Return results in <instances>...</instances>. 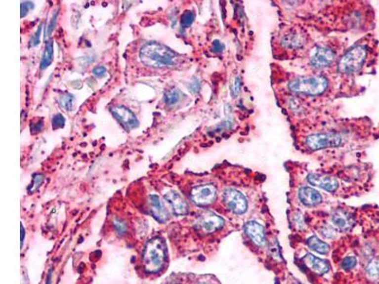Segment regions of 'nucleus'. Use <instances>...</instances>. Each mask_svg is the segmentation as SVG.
Wrapping results in <instances>:
<instances>
[{
    "label": "nucleus",
    "mask_w": 379,
    "mask_h": 284,
    "mask_svg": "<svg viewBox=\"0 0 379 284\" xmlns=\"http://www.w3.org/2000/svg\"><path fill=\"white\" fill-rule=\"evenodd\" d=\"M177 55L172 49L159 42H147L139 51L140 62L150 68H170L176 63Z\"/></svg>",
    "instance_id": "1"
},
{
    "label": "nucleus",
    "mask_w": 379,
    "mask_h": 284,
    "mask_svg": "<svg viewBox=\"0 0 379 284\" xmlns=\"http://www.w3.org/2000/svg\"><path fill=\"white\" fill-rule=\"evenodd\" d=\"M166 259V245L161 238H154L146 243L143 251V265L147 272H159Z\"/></svg>",
    "instance_id": "2"
},
{
    "label": "nucleus",
    "mask_w": 379,
    "mask_h": 284,
    "mask_svg": "<svg viewBox=\"0 0 379 284\" xmlns=\"http://www.w3.org/2000/svg\"><path fill=\"white\" fill-rule=\"evenodd\" d=\"M327 81L321 76L298 78L289 82V89L296 93H301L309 96L320 95L326 90Z\"/></svg>",
    "instance_id": "3"
},
{
    "label": "nucleus",
    "mask_w": 379,
    "mask_h": 284,
    "mask_svg": "<svg viewBox=\"0 0 379 284\" xmlns=\"http://www.w3.org/2000/svg\"><path fill=\"white\" fill-rule=\"evenodd\" d=\"M367 56V49L362 46L358 45L351 50H349L344 56L341 58L338 64V70L341 73H354L358 71L363 63L366 60Z\"/></svg>",
    "instance_id": "4"
},
{
    "label": "nucleus",
    "mask_w": 379,
    "mask_h": 284,
    "mask_svg": "<svg viewBox=\"0 0 379 284\" xmlns=\"http://www.w3.org/2000/svg\"><path fill=\"white\" fill-rule=\"evenodd\" d=\"M341 143V137L335 133H322L308 136L306 144L313 151L325 148L337 147Z\"/></svg>",
    "instance_id": "5"
},
{
    "label": "nucleus",
    "mask_w": 379,
    "mask_h": 284,
    "mask_svg": "<svg viewBox=\"0 0 379 284\" xmlns=\"http://www.w3.org/2000/svg\"><path fill=\"white\" fill-rule=\"evenodd\" d=\"M217 196L216 189L211 184H205L195 187L191 192V199L197 205L212 204Z\"/></svg>",
    "instance_id": "6"
},
{
    "label": "nucleus",
    "mask_w": 379,
    "mask_h": 284,
    "mask_svg": "<svg viewBox=\"0 0 379 284\" xmlns=\"http://www.w3.org/2000/svg\"><path fill=\"white\" fill-rule=\"evenodd\" d=\"M223 200L227 207L236 214H243L248 208V202L245 195L236 190H227L224 193Z\"/></svg>",
    "instance_id": "7"
},
{
    "label": "nucleus",
    "mask_w": 379,
    "mask_h": 284,
    "mask_svg": "<svg viewBox=\"0 0 379 284\" xmlns=\"http://www.w3.org/2000/svg\"><path fill=\"white\" fill-rule=\"evenodd\" d=\"M110 112L127 130H133L138 126V121L136 115L125 106L117 105L110 108Z\"/></svg>",
    "instance_id": "8"
},
{
    "label": "nucleus",
    "mask_w": 379,
    "mask_h": 284,
    "mask_svg": "<svg viewBox=\"0 0 379 284\" xmlns=\"http://www.w3.org/2000/svg\"><path fill=\"white\" fill-rule=\"evenodd\" d=\"M197 225L205 233H212L223 227L224 220L214 213L207 212L199 217Z\"/></svg>",
    "instance_id": "9"
},
{
    "label": "nucleus",
    "mask_w": 379,
    "mask_h": 284,
    "mask_svg": "<svg viewBox=\"0 0 379 284\" xmlns=\"http://www.w3.org/2000/svg\"><path fill=\"white\" fill-rule=\"evenodd\" d=\"M336 54L327 47L317 48L311 57V65L316 68H323L330 66L335 60Z\"/></svg>",
    "instance_id": "10"
},
{
    "label": "nucleus",
    "mask_w": 379,
    "mask_h": 284,
    "mask_svg": "<svg viewBox=\"0 0 379 284\" xmlns=\"http://www.w3.org/2000/svg\"><path fill=\"white\" fill-rule=\"evenodd\" d=\"M244 230H245V233L248 235V237L251 239L257 246L263 247L265 244L264 227L259 223L255 221L249 222L245 225Z\"/></svg>",
    "instance_id": "11"
},
{
    "label": "nucleus",
    "mask_w": 379,
    "mask_h": 284,
    "mask_svg": "<svg viewBox=\"0 0 379 284\" xmlns=\"http://www.w3.org/2000/svg\"><path fill=\"white\" fill-rule=\"evenodd\" d=\"M165 200L172 207V212L176 215H184L188 212V204L183 197L175 191H170L164 194Z\"/></svg>",
    "instance_id": "12"
},
{
    "label": "nucleus",
    "mask_w": 379,
    "mask_h": 284,
    "mask_svg": "<svg viewBox=\"0 0 379 284\" xmlns=\"http://www.w3.org/2000/svg\"><path fill=\"white\" fill-rule=\"evenodd\" d=\"M307 180L311 185L322 188L323 190L330 192V193L335 192L338 187L337 181L334 177L328 176V175L309 174L307 177Z\"/></svg>",
    "instance_id": "13"
},
{
    "label": "nucleus",
    "mask_w": 379,
    "mask_h": 284,
    "mask_svg": "<svg viewBox=\"0 0 379 284\" xmlns=\"http://www.w3.org/2000/svg\"><path fill=\"white\" fill-rule=\"evenodd\" d=\"M149 204L152 214L159 222L165 223L169 219L168 210L166 209L165 205L162 203L161 198L158 195L156 194L150 195Z\"/></svg>",
    "instance_id": "14"
},
{
    "label": "nucleus",
    "mask_w": 379,
    "mask_h": 284,
    "mask_svg": "<svg viewBox=\"0 0 379 284\" xmlns=\"http://www.w3.org/2000/svg\"><path fill=\"white\" fill-rule=\"evenodd\" d=\"M299 201L306 206L317 205L322 201L321 193L309 187H303L299 189Z\"/></svg>",
    "instance_id": "15"
},
{
    "label": "nucleus",
    "mask_w": 379,
    "mask_h": 284,
    "mask_svg": "<svg viewBox=\"0 0 379 284\" xmlns=\"http://www.w3.org/2000/svg\"><path fill=\"white\" fill-rule=\"evenodd\" d=\"M303 261L312 271L319 275H323L329 270V264L326 261L313 256L312 254H307L303 258Z\"/></svg>",
    "instance_id": "16"
},
{
    "label": "nucleus",
    "mask_w": 379,
    "mask_h": 284,
    "mask_svg": "<svg viewBox=\"0 0 379 284\" xmlns=\"http://www.w3.org/2000/svg\"><path fill=\"white\" fill-rule=\"evenodd\" d=\"M333 224L340 230H348L351 228V218L342 210H337L332 217Z\"/></svg>",
    "instance_id": "17"
},
{
    "label": "nucleus",
    "mask_w": 379,
    "mask_h": 284,
    "mask_svg": "<svg viewBox=\"0 0 379 284\" xmlns=\"http://www.w3.org/2000/svg\"><path fill=\"white\" fill-rule=\"evenodd\" d=\"M53 60V42L51 40L46 41L45 45V50L43 53V56L40 63V68L42 70L48 68Z\"/></svg>",
    "instance_id": "18"
},
{
    "label": "nucleus",
    "mask_w": 379,
    "mask_h": 284,
    "mask_svg": "<svg viewBox=\"0 0 379 284\" xmlns=\"http://www.w3.org/2000/svg\"><path fill=\"white\" fill-rule=\"evenodd\" d=\"M307 244H308L310 249L315 251V252H318L320 254H322V255H326L330 250L329 245L326 243L322 242L317 237H311V238L308 239Z\"/></svg>",
    "instance_id": "19"
},
{
    "label": "nucleus",
    "mask_w": 379,
    "mask_h": 284,
    "mask_svg": "<svg viewBox=\"0 0 379 284\" xmlns=\"http://www.w3.org/2000/svg\"><path fill=\"white\" fill-rule=\"evenodd\" d=\"M74 102H75V97L70 93H65L61 95L58 99L59 106L65 111H71L74 106Z\"/></svg>",
    "instance_id": "20"
},
{
    "label": "nucleus",
    "mask_w": 379,
    "mask_h": 284,
    "mask_svg": "<svg viewBox=\"0 0 379 284\" xmlns=\"http://www.w3.org/2000/svg\"><path fill=\"white\" fill-rule=\"evenodd\" d=\"M180 98H181V92L177 88H172L165 93L163 97V102H165L167 105L172 106L175 103H177V102H179Z\"/></svg>",
    "instance_id": "21"
},
{
    "label": "nucleus",
    "mask_w": 379,
    "mask_h": 284,
    "mask_svg": "<svg viewBox=\"0 0 379 284\" xmlns=\"http://www.w3.org/2000/svg\"><path fill=\"white\" fill-rule=\"evenodd\" d=\"M366 272L372 278H379V260L374 259L373 261L368 263Z\"/></svg>",
    "instance_id": "22"
},
{
    "label": "nucleus",
    "mask_w": 379,
    "mask_h": 284,
    "mask_svg": "<svg viewBox=\"0 0 379 284\" xmlns=\"http://www.w3.org/2000/svg\"><path fill=\"white\" fill-rule=\"evenodd\" d=\"M195 20V14L192 11H186L181 16V26L184 28L190 27Z\"/></svg>",
    "instance_id": "23"
},
{
    "label": "nucleus",
    "mask_w": 379,
    "mask_h": 284,
    "mask_svg": "<svg viewBox=\"0 0 379 284\" xmlns=\"http://www.w3.org/2000/svg\"><path fill=\"white\" fill-rule=\"evenodd\" d=\"M320 233L322 234L324 238L331 239V240L336 238V236H337L336 229L332 227H330V226H323V227H321Z\"/></svg>",
    "instance_id": "24"
},
{
    "label": "nucleus",
    "mask_w": 379,
    "mask_h": 284,
    "mask_svg": "<svg viewBox=\"0 0 379 284\" xmlns=\"http://www.w3.org/2000/svg\"><path fill=\"white\" fill-rule=\"evenodd\" d=\"M65 123H66V119L64 118L63 115L56 114L55 116H53L52 121H51V124H52V128L53 129L63 128Z\"/></svg>",
    "instance_id": "25"
},
{
    "label": "nucleus",
    "mask_w": 379,
    "mask_h": 284,
    "mask_svg": "<svg viewBox=\"0 0 379 284\" xmlns=\"http://www.w3.org/2000/svg\"><path fill=\"white\" fill-rule=\"evenodd\" d=\"M284 43L285 45H288L289 47H293V46H299L301 45V42L299 39L298 36H294V35H287L284 39Z\"/></svg>",
    "instance_id": "26"
},
{
    "label": "nucleus",
    "mask_w": 379,
    "mask_h": 284,
    "mask_svg": "<svg viewBox=\"0 0 379 284\" xmlns=\"http://www.w3.org/2000/svg\"><path fill=\"white\" fill-rule=\"evenodd\" d=\"M356 265V259L355 257H352V256H349V257H346L342 263H341V267L344 269V270H351L353 269Z\"/></svg>",
    "instance_id": "27"
},
{
    "label": "nucleus",
    "mask_w": 379,
    "mask_h": 284,
    "mask_svg": "<svg viewBox=\"0 0 379 284\" xmlns=\"http://www.w3.org/2000/svg\"><path fill=\"white\" fill-rule=\"evenodd\" d=\"M44 174H41V173H36L35 176H34V181H33V185H32V189L30 190V193H33L35 192V190H37L44 181Z\"/></svg>",
    "instance_id": "28"
},
{
    "label": "nucleus",
    "mask_w": 379,
    "mask_h": 284,
    "mask_svg": "<svg viewBox=\"0 0 379 284\" xmlns=\"http://www.w3.org/2000/svg\"><path fill=\"white\" fill-rule=\"evenodd\" d=\"M20 8H21V14H20V16H21V18H23L28 14L29 11L35 8V5L31 1H23V2H21Z\"/></svg>",
    "instance_id": "29"
},
{
    "label": "nucleus",
    "mask_w": 379,
    "mask_h": 284,
    "mask_svg": "<svg viewBox=\"0 0 379 284\" xmlns=\"http://www.w3.org/2000/svg\"><path fill=\"white\" fill-rule=\"evenodd\" d=\"M57 15L58 12L57 11H55L54 14L52 15L50 21L48 23V25H47V28H46V36H47V37L51 35L52 32H53V30H54V28H55V26H56V22H57Z\"/></svg>",
    "instance_id": "30"
},
{
    "label": "nucleus",
    "mask_w": 379,
    "mask_h": 284,
    "mask_svg": "<svg viewBox=\"0 0 379 284\" xmlns=\"http://www.w3.org/2000/svg\"><path fill=\"white\" fill-rule=\"evenodd\" d=\"M270 253H271V255L273 256L274 259L281 261V259H282V257H281V251H280L279 245H278V243H277L276 242H273L272 244L270 245Z\"/></svg>",
    "instance_id": "31"
},
{
    "label": "nucleus",
    "mask_w": 379,
    "mask_h": 284,
    "mask_svg": "<svg viewBox=\"0 0 379 284\" xmlns=\"http://www.w3.org/2000/svg\"><path fill=\"white\" fill-rule=\"evenodd\" d=\"M92 74L96 77V78H103L104 75L106 74V68L103 67V66H98L96 68H93L92 70Z\"/></svg>",
    "instance_id": "32"
},
{
    "label": "nucleus",
    "mask_w": 379,
    "mask_h": 284,
    "mask_svg": "<svg viewBox=\"0 0 379 284\" xmlns=\"http://www.w3.org/2000/svg\"><path fill=\"white\" fill-rule=\"evenodd\" d=\"M30 129H31V132L33 134H37V133L41 132V130L43 129V121L40 120V121H37L36 122H32L31 126H30Z\"/></svg>",
    "instance_id": "33"
},
{
    "label": "nucleus",
    "mask_w": 379,
    "mask_h": 284,
    "mask_svg": "<svg viewBox=\"0 0 379 284\" xmlns=\"http://www.w3.org/2000/svg\"><path fill=\"white\" fill-rule=\"evenodd\" d=\"M188 89L193 94H196L197 92H199V90H200V82H199V81L197 79L193 80L190 82V84L188 86Z\"/></svg>",
    "instance_id": "34"
},
{
    "label": "nucleus",
    "mask_w": 379,
    "mask_h": 284,
    "mask_svg": "<svg viewBox=\"0 0 379 284\" xmlns=\"http://www.w3.org/2000/svg\"><path fill=\"white\" fill-rule=\"evenodd\" d=\"M41 31H42V25H40L39 27H38V29H37V31H36V33H35V35H34V37H33V39H32V43H31V45H33V46H36L37 45H39V43H40V35H41Z\"/></svg>",
    "instance_id": "35"
},
{
    "label": "nucleus",
    "mask_w": 379,
    "mask_h": 284,
    "mask_svg": "<svg viewBox=\"0 0 379 284\" xmlns=\"http://www.w3.org/2000/svg\"><path fill=\"white\" fill-rule=\"evenodd\" d=\"M114 226H115L116 230L119 234H124L126 230V226L120 220L114 221Z\"/></svg>",
    "instance_id": "36"
},
{
    "label": "nucleus",
    "mask_w": 379,
    "mask_h": 284,
    "mask_svg": "<svg viewBox=\"0 0 379 284\" xmlns=\"http://www.w3.org/2000/svg\"><path fill=\"white\" fill-rule=\"evenodd\" d=\"M224 48H225V46H224V45H223L220 41H218V40H214V41L212 42V48H211V50H212L213 52H215V53H221V52H223Z\"/></svg>",
    "instance_id": "37"
},
{
    "label": "nucleus",
    "mask_w": 379,
    "mask_h": 284,
    "mask_svg": "<svg viewBox=\"0 0 379 284\" xmlns=\"http://www.w3.org/2000/svg\"><path fill=\"white\" fill-rule=\"evenodd\" d=\"M295 220H296V223H298L297 225H299V227H302V226H303V222H302L301 215H299V214L295 215Z\"/></svg>",
    "instance_id": "38"
},
{
    "label": "nucleus",
    "mask_w": 379,
    "mask_h": 284,
    "mask_svg": "<svg viewBox=\"0 0 379 284\" xmlns=\"http://www.w3.org/2000/svg\"><path fill=\"white\" fill-rule=\"evenodd\" d=\"M24 237H25V231H24L23 226L21 225V247H23Z\"/></svg>",
    "instance_id": "39"
},
{
    "label": "nucleus",
    "mask_w": 379,
    "mask_h": 284,
    "mask_svg": "<svg viewBox=\"0 0 379 284\" xmlns=\"http://www.w3.org/2000/svg\"><path fill=\"white\" fill-rule=\"evenodd\" d=\"M46 284H51V271L48 273L47 279H46Z\"/></svg>",
    "instance_id": "40"
},
{
    "label": "nucleus",
    "mask_w": 379,
    "mask_h": 284,
    "mask_svg": "<svg viewBox=\"0 0 379 284\" xmlns=\"http://www.w3.org/2000/svg\"><path fill=\"white\" fill-rule=\"evenodd\" d=\"M295 284H299V283H297V282H296V283H295Z\"/></svg>",
    "instance_id": "41"
}]
</instances>
